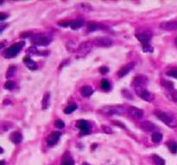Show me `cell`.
Segmentation results:
<instances>
[{"mask_svg": "<svg viewBox=\"0 0 177 165\" xmlns=\"http://www.w3.org/2000/svg\"><path fill=\"white\" fill-rule=\"evenodd\" d=\"M162 85L163 87H165L166 89H170V90L173 89V88H174V83L172 82H170V81H164V80H162Z\"/></svg>", "mask_w": 177, "mask_h": 165, "instance_id": "31", "label": "cell"}, {"mask_svg": "<svg viewBox=\"0 0 177 165\" xmlns=\"http://www.w3.org/2000/svg\"><path fill=\"white\" fill-rule=\"evenodd\" d=\"M93 48V43L90 42V41H86L82 44H80L79 47H78V49H77V57L78 58H83L85 56H86L88 53L91 52Z\"/></svg>", "mask_w": 177, "mask_h": 165, "instance_id": "5", "label": "cell"}, {"mask_svg": "<svg viewBox=\"0 0 177 165\" xmlns=\"http://www.w3.org/2000/svg\"><path fill=\"white\" fill-rule=\"evenodd\" d=\"M140 128L144 131H154L156 126L150 121H143L140 123Z\"/></svg>", "mask_w": 177, "mask_h": 165, "instance_id": "15", "label": "cell"}, {"mask_svg": "<svg viewBox=\"0 0 177 165\" xmlns=\"http://www.w3.org/2000/svg\"><path fill=\"white\" fill-rule=\"evenodd\" d=\"M77 126L81 131V133L83 134H88L90 133V129H91L90 124L88 123L87 121L84 120H79L78 123H77Z\"/></svg>", "mask_w": 177, "mask_h": 165, "instance_id": "13", "label": "cell"}, {"mask_svg": "<svg viewBox=\"0 0 177 165\" xmlns=\"http://www.w3.org/2000/svg\"><path fill=\"white\" fill-rule=\"evenodd\" d=\"M168 97L171 99L173 102L177 103V90L175 89H171L170 92L168 93Z\"/></svg>", "mask_w": 177, "mask_h": 165, "instance_id": "29", "label": "cell"}, {"mask_svg": "<svg viewBox=\"0 0 177 165\" xmlns=\"http://www.w3.org/2000/svg\"><path fill=\"white\" fill-rule=\"evenodd\" d=\"M102 112L108 115H113V114L121 115L125 114V108L122 106H105L102 108Z\"/></svg>", "mask_w": 177, "mask_h": 165, "instance_id": "3", "label": "cell"}, {"mask_svg": "<svg viewBox=\"0 0 177 165\" xmlns=\"http://www.w3.org/2000/svg\"><path fill=\"white\" fill-rule=\"evenodd\" d=\"M160 28L166 31L177 30V21H166L162 22L159 25Z\"/></svg>", "mask_w": 177, "mask_h": 165, "instance_id": "8", "label": "cell"}, {"mask_svg": "<svg viewBox=\"0 0 177 165\" xmlns=\"http://www.w3.org/2000/svg\"><path fill=\"white\" fill-rule=\"evenodd\" d=\"M175 44H176V46H177V38L175 39Z\"/></svg>", "mask_w": 177, "mask_h": 165, "instance_id": "43", "label": "cell"}, {"mask_svg": "<svg viewBox=\"0 0 177 165\" xmlns=\"http://www.w3.org/2000/svg\"><path fill=\"white\" fill-rule=\"evenodd\" d=\"M4 87H5V89H8V90H12V89H15L16 84H15V83L12 82V81H8V82H6V83H5Z\"/></svg>", "mask_w": 177, "mask_h": 165, "instance_id": "30", "label": "cell"}, {"mask_svg": "<svg viewBox=\"0 0 177 165\" xmlns=\"http://www.w3.org/2000/svg\"><path fill=\"white\" fill-rule=\"evenodd\" d=\"M66 47H67V50L69 51V52H71V53H73V52H76L77 49H78V47H76V46H75V43H74V41H72L67 42V44H66Z\"/></svg>", "mask_w": 177, "mask_h": 165, "instance_id": "21", "label": "cell"}, {"mask_svg": "<svg viewBox=\"0 0 177 165\" xmlns=\"http://www.w3.org/2000/svg\"><path fill=\"white\" fill-rule=\"evenodd\" d=\"M155 114L161 121H162L168 126H169L171 128H174L177 126V120L173 116L169 115L168 114L162 112L161 110H156Z\"/></svg>", "mask_w": 177, "mask_h": 165, "instance_id": "1", "label": "cell"}, {"mask_svg": "<svg viewBox=\"0 0 177 165\" xmlns=\"http://www.w3.org/2000/svg\"><path fill=\"white\" fill-rule=\"evenodd\" d=\"M111 87L110 82L107 79H102L101 80V89L103 90H109Z\"/></svg>", "mask_w": 177, "mask_h": 165, "instance_id": "27", "label": "cell"}, {"mask_svg": "<svg viewBox=\"0 0 177 165\" xmlns=\"http://www.w3.org/2000/svg\"><path fill=\"white\" fill-rule=\"evenodd\" d=\"M7 24H1V28H0V32H3L4 29L5 28V27H7Z\"/></svg>", "mask_w": 177, "mask_h": 165, "instance_id": "40", "label": "cell"}, {"mask_svg": "<svg viewBox=\"0 0 177 165\" xmlns=\"http://www.w3.org/2000/svg\"><path fill=\"white\" fill-rule=\"evenodd\" d=\"M143 50L145 53H151V52H153V47L151 46H150V44L149 45H145V46H143Z\"/></svg>", "mask_w": 177, "mask_h": 165, "instance_id": "35", "label": "cell"}, {"mask_svg": "<svg viewBox=\"0 0 177 165\" xmlns=\"http://www.w3.org/2000/svg\"><path fill=\"white\" fill-rule=\"evenodd\" d=\"M80 93H81V95H82L83 96H85V97H89L90 95H93V89H92L91 86L86 85V86H83V87L81 88V89H80Z\"/></svg>", "mask_w": 177, "mask_h": 165, "instance_id": "19", "label": "cell"}, {"mask_svg": "<svg viewBox=\"0 0 177 165\" xmlns=\"http://www.w3.org/2000/svg\"><path fill=\"white\" fill-rule=\"evenodd\" d=\"M49 101H50V94L48 92L45 93L44 95H43V98H42V109H47L49 106Z\"/></svg>", "mask_w": 177, "mask_h": 165, "instance_id": "20", "label": "cell"}, {"mask_svg": "<svg viewBox=\"0 0 177 165\" xmlns=\"http://www.w3.org/2000/svg\"><path fill=\"white\" fill-rule=\"evenodd\" d=\"M24 45H25L24 41H20V42H17V43L11 45L10 47H8L4 52V57L7 58V59H11V58L16 57L20 53V51L24 47Z\"/></svg>", "mask_w": 177, "mask_h": 165, "instance_id": "2", "label": "cell"}, {"mask_svg": "<svg viewBox=\"0 0 177 165\" xmlns=\"http://www.w3.org/2000/svg\"><path fill=\"white\" fill-rule=\"evenodd\" d=\"M11 138V140L14 143V144H19L21 143L22 139H23V136L20 133H18V131H14V133H12L10 136Z\"/></svg>", "mask_w": 177, "mask_h": 165, "instance_id": "18", "label": "cell"}, {"mask_svg": "<svg viewBox=\"0 0 177 165\" xmlns=\"http://www.w3.org/2000/svg\"><path fill=\"white\" fill-rule=\"evenodd\" d=\"M112 123H114V125H115V126H120V127H122V128H125V126L124 125H122V123H120L119 121L113 120V121H112Z\"/></svg>", "mask_w": 177, "mask_h": 165, "instance_id": "39", "label": "cell"}, {"mask_svg": "<svg viewBox=\"0 0 177 165\" xmlns=\"http://www.w3.org/2000/svg\"><path fill=\"white\" fill-rule=\"evenodd\" d=\"M102 129L104 130V131H105V133H112V130L110 127L106 126H102Z\"/></svg>", "mask_w": 177, "mask_h": 165, "instance_id": "36", "label": "cell"}, {"mask_svg": "<svg viewBox=\"0 0 177 165\" xmlns=\"http://www.w3.org/2000/svg\"><path fill=\"white\" fill-rule=\"evenodd\" d=\"M88 29L90 31H95V30H99V29H103V26L99 25V24H96V23H90L88 25Z\"/></svg>", "mask_w": 177, "mask_h": 165, "instance_id": "28", "label": "cell"}, {"mask_svg": "<svg viewBox=\"0 0 177 165\" xmlns=\"http://www.w3.org/2000/svg\"><path fill=\"white\" fill-rule=\"evenodd\" d=\"M5 162L4 160H2L1 162H0V165H5Z\"/></svg>", "mask_w": 177, "mask_h": 165, "instance_id": "41", "label": "cell"}, {"mask_svg": "<svg viewBox=\"0 0 177 165\" xmlns=\"http://www.w3.org/2000/svg\"><path fill=\"white\" fill-rule=\"evenodd\" d=\"M61 135L62 133L60 131H54L48 137V139H47V143H48V146H54L61 138Z\"/></svg>", "mask_w": 177, "mask_h": 165, "instance_id": "12", "label": "cell"}, {"mask_svg": "<svg viewBox=\"0 0 177 165\" xmlns=\"http://www.w3.org/2000/svg\"><path fill=\"white\" fill-rule=\"evenodd\" d=\"M84 25V20L79 19V20H74L72 22H69V26L72 29L76 30L80 28Z\"/></svg>", "mask_w": 177, "mask_h": 165, "instance_id": "17", "label": "cell"}, {"mask_svg": "<svg viewBox=\"0 0 177 165\" xmlns=\"http://www.w3.org/2000/svg\"><path fill=\"white\" fill-rule=\"evenodd\" d=\"M32 42L37 46H47L51 41V37L48 35H35L31 39Z\"/></svg>", "mask_w": 177, "mask_h": 165, "instance_id": "4", "label": "cell"}, {"mask_svg": "<svg viewBox=\"0 0 177 165\" xmlns=\"http://www.w3.org/2000/svg\"><path fill=\"white\" fill-rule=\"evenodd\" d=\"M16 72H17V67L15 66V65H11L6 72V78H10L13 77L15 75Z\"/></svg>", "mask_w": 177, "mask_h": 165, "instance_id": "22", "label": "cell"}, {"mask_svg": "<svg viewBox=\"0 0 177 165\" xmlns=\"http://www.w3.org/2000/svg\"><path fill=\"white\" fill-rule=\"evenodd\" d=\"M136 38L143 45H149V42L151 38V34L149 32H142L136 35Z\"/></svg>", "mask_w": 177, "mask_h": 165, "instance_id": "9", "label": "cell"}, {"mask_svg": "<svg viewBox=\"0 0 177 165\" xmlns=\"http://www.w3.org/2000/svg\"><path fill=\"white\" fill-rule=\"evenodd\" d=\"M167 76L168 77H171V78H176L177 79V69H174V70H169L166 72Z\"/></svg>", "mask_w": 177, "mask_h": 165, "instance_id": "32", "label": "cell"}, {"mask_svg": "<svg viewBox=\"0 0 177 165\" xmlns=\"http://www.w3.org/2000/svg\"><path fill=\"white\" fill-rule=\"evenodd\" d=\"M162 139V135L160 133H153L152 136H151V140L154 142V143H159L161 142Z\"/></svg>", "mask_w": 177, "mask_h": 165, "instance_id": "23", "label": "cell"}, {"mask_svg": "<svg viewBox=\"0 0 177 165\" xmlns=\"http://www.w3.org/2000/svg\"><path fill=\"white\" fill-rule=\"evenodd\" d=\"M129 114L135 119H141L143 116V111L136 107H130L128 109Z\"/></svg>", "mask_w": 177, "mask_h": 165, "instance_id": "14", "label": "cell"}, {"mask_svg": "<svg viewBox=\"0 0 177 165\" xmlns=\"http://www.w3.org/2000/svg\"><path fill=\"white\" fill-rule=\"evenodd\" d=\"M152 159L154 161V162L156 165H165V161L159 156L157 155H153L152 156Z\"/></svg>", "mask_w": 177, "mask_h": 165, "instance_id": "24", "label": "cell"}, {"mask_svg": "<svg viewBox=\"0 0 177 165\" xmlns=\"http://www.w3.org/2000/svg\"><path fill=\"white\" fill-rule=\"evenodd\" d=\"M93 44L100 47H109L112 45V41L107 37H97L93 41Z\"/></svg>", "mask_w": 177, "mask_h": 165, "instance_id": "7", "label": "cell"}, {"mask_svg": "<svg viewBox=\"0 0 177 165\" xmlns=\"http://www.w3.org/2000/svg\"><path fill=\"white\" fill-rule=\"evenodd\" d=\"M135 65H136V63H135V62H131V63L125 64V66H123V67L119 71V72H117V74H119V78H123V77L126 76L127 74H129V72L134 69Z\"/></svg>", "mask_w": 177, "mask_h": 165, "instance_id": "11", "label": "cell"}, {"mask_svg": "<svg viewBox=\"0 0 177 165\" xmlns=\"http://www.w3.org/2000/svg\"><path fill=\"white\" fill-rule=\"evenodd\" d=\"M77 105L76 104H71L69 106H68L65 109H64V113L67 114H72L74 110L77 109Z\"/></svg>", "mask_w": 177, "mask_h": 165, "instance_id": "26", "label": "cell"}, {"mask_svg": "<svg viewBox=\"0 0 177 165\" xmlns=\"http://www.w3.org/2000/svg\"><path fill=\"white\" fill-rule=\"evenodd\" d=\"M55 126L59 129H62L65 126V123L62 120H58L55 121Z\"/></svg>", "mask_w": 177, "mask_h": 165, "instance_id": "34", "label": "cell"}, {"mask_svg": "<svg viewBox=\"0 0 177 165\" xmlns=\"http://www.w3.org/2000/svg\"><path fill=\"white\" fill-rule=\"evenodd\" d=\"M23 63H24V64L26 65V66L29 69V70H32V71H34V70H36L37 69V64L34 61V60H32L29 57H25V58H23Z\"/></svg>", "mask_w": 177, "mask_h": 165, "instance_id": "16", "label": "cell"}, {"mask_svg": "<svg viewBox=\"0 0 177 165\" xmlns=\"http://www.w3.org/2000/svg\"><path fill=\"white\" fill-rule=\"evenodd\" d=\"M169 151L171 153H176L177 152V143L175 142H168L167 144Z\"/></svg>", "mask_w": 177, "mask_h": 165, "instance_id": "25", "label": "cell"}, {"mask_svg": "<svg viewBox=\"0 0 177 165\" xmlns=\"http://www.w3.org/2000/svg\"><path fill=\"white\" fill-rule=\"evenodd\" d=\"M7 17H8V16L5 13H4V12L0 13V21H5Z\"/></svg>", "mask_w": 177, "mask_h": 165, "instance_id": "37", "label": "cell"}, {"mask_svg": "<svg viewBox=\"0 0 177 165\" xmlns=\"http://www.w3.org/2000/svg\"><path fill=\"white\" fill-rule=\"evenodd\" d=\"M137 95H139V96L143 99V100L146 101V102H152L154 100V95L148 91L144 88H136L135 89Z\"/></svg>", "mask_w": 177, "mask_h": 165, "instance_id": "6", "label": "cell"}, {"mask_svg": "<svg viewBox=\"0 0 177 165\" xmlns=\"http://www.w3.org/2000/svg\"><path fill=\"white\" fill-rule=\"evenodd\" d=\"M62 165H74V161L72 159V158H65L62 162Z\"/></svg>", "mask_w": 177, "mask_h": 165, "instance_id": "33", "label": "cell"}, {"mask_svg": "<svg viewBox=\"0 0 177 165\" xmlns=\"http://www.w3.org/2000/svg\"><path fill=\"white\" fill-rule=\"evenodd\" d=\"M82 165H91V164L87 163V162H83V163H82Z\"/></svg>", "mask_w": 177, "mask_h": 165, "instance_id": "42", "label": "cell"}, {"mask_svg": "<svg viewBox=\"0 0 177 165\" xmlns=\"http://www.w3.org/2000/svg\"><path fill=\"white\" fill-rule=\"evenodd\" d=\"M148 84V78L144 76L139 75L133 79V85L136 88H144Z\"/></svg>", "mask_w": 177, "mask_h": 165, "instance_id": "10", "label": "cell"}, {"mask_svg": "<svg viewBox=\"0 0 177 165\" xmlns=\"http://www.w3.org/2000/svg\"><path fill=\"white\" fill-rule=\"evenodd\" d=\"M99 72H100L102 74H105V73H107V72H109V69H108L107 67H101V68L99 69Z\"/></svg>", "mask_w": 177, "mask_h": 165, "instance_id": "38", "label": "cell"}]
</instances>
